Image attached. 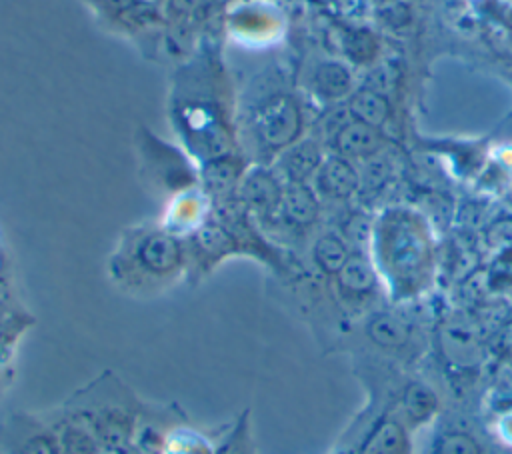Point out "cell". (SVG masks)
<instances>
[{"label": "cell", "mask_w": 512, "mask_h": 454, "mask_svg": "<svg viewBox=\"0 0 512 454\" xmlns=\"http://www.w3.org/2000/svg\"><path fill=\"white\" fill-rule=\"evenodd\" d=\"M168 114L180 140L202 162L236 152V92L214 44L204 42L174 72Z\"/></svg>", "instance_id": "obj_1"}, {"label": "cell", "mask_w": 512, "mask_h": 454, "mask_svg": "<svg viewBox=\"0 0 512 454\" xmlns=\"http://www.w3.org/2000/svg\"><path fill=\"white\" fill-rule=\"evenodd\" d=\"M236 128L260 154H280L300 138L302 110L278 76L262 70L236 96Z\"/></svg>", "instance_id": "obj_2"}, {"label": "cell", "mask_w": 512, "mask_h": 454, "mask_svg": "<svg viewBox=\"0 0 512 454\" xmlns=\"http://www.w3.org/2000/svg\"><path fill=\"white\" fill-rule=\"evenodd\" d=\"M130 264L154 278L174 276L184 264V244L168 230H146L134 236L128 250Z\"/></svg>", "instance_id": "obj_3"}, {"label": "cell", "mask_w": 512, "mask_h": 454, "mask_svg": "<svg viewBox=\"0 0 512 454\" xmlns=\"http://www.w3.org/2000/svg\"><path fill=\"white\" fill-rule=\"evenodd\" d=\"M282 188H284V182L276 174V170H270L264 166H252V168H246L238 184V198L242 200L248 212L262 218H270L278 214Z\"/></svg>", "instance_id": "obj_4"}, {"label": "cell", "mask_w": 512, "mask_h": 454, "mask_svg": "<svg viewBox=\"0 0 512 454\" xmlns=\"http://www.w3.org/2000/svg\"><path fill=\"white\" fill-rule=\"evenodd\" d=\"M384 144L378 128L348 116L334 132L332 146L342 158H372Z\"/></svg>", "instance_id": "obj_5"}, {"label": "cell", "mask_w": 512, "mask_h": 454, "mask_svg": "<svg viewBox=\"0 0 512 454\" xmlns=\"http://www.w3.org/2000/svg\"><path fill=\"white\" fill-rule=\"evenodd\" d=\"M320 144L312 138L296 140L288 148H284L276 158V174L284 182H306L322 164Z\"/></svg>", "instance_id": "obj_6"}, {"label": "cell", "mask_w": 512, "mask_h": 454, "mask_svg": "<svg viewBox=\"0 0 512 454\" xmlns=\"http://www.w3.org/2000/svg\"><path fill=\"white\" fill-rule=\"evenodd\" d=\"M316 190L330 200H346L360 186V174L348 158L338 154L322 160L320 168L314 174Z\"/></svg>", "instance_id": "obj_7"}, {"label": "cell", "mask_w": 512, "mask_h": 454, "mask_svg": "<svg viewBox=\"0 0 512 454\" xmlns=\"http://www.w3.org/2000/svg\"><path fill=\"white\" fill-rule=\"evenodd\" d=\"M320 212L318 196L306 182H284L278 214L294 228H306L316 222Z\"/></svg>", "instance_id": "obj_8"}, {"label": "cell", "mask_w": 512, "mask_h": 454, "mask_svg": "<svg viewBox=\"0 0 512 454\" xmlns=\"http://www.w3.org/2000/svg\"><path fill=\"white\" fill-rule=\"evenodd\" d=\"M244 172H246V168H244L242 158L236 152H232V154H224V156L204 162L200 178H202L204 188L210 194L226 196L234 188H238Z\"/></svg>", "instance_id": "obj_9"}, {"label": "cell", "mask_w": 512, "mask_h": 454, "mask_svg": "<svg viewBox=\"0 0 512 454\" xmlns=\"http://www.w3.org/2000/svg\"><path fill=\"white\" fill-rule=\"evenodd\" d=\"M310 86L318 98L332 102L350 94L352 76L344 64L326 60L314 66L310 76Z\"/></svg>", "instance_id": "obj_10"}, {"label": "cell", "mask_w": 512, "mask_h": 454, "mask_svg": "<svg viewBox=\"0 0 512 454\" xmlns=\"http://www.w3.org/2000/svg\"><path fill=\"white\" fill-rule=\"evenodd\" d=\"M348 112L352 118L378 128L390 116V102L384 94H380L368 86H362L350 94Z\"/></svg>", "instance_id": "obj_11"}, {"label": "cell", "mask_w": 512, "mask_h": 454, "mask_svg": "<svg viewBox=\"0 0 512 454\" xmlns=\"http://www.w3.org/2000/svg\"><path fill=\"white\" fill-rule=\"evenodd\" d=\"M336 276H338V284H340L342 292H346L350 296H364L376 284L374 270L362 254H350L346 264L340 268V272Z\"/></svg>", "instance_id": "obj_12"}, {"label": "cell", "mask_w": 512, "mask_h": 454, "mask_svg": "<svg viewBox=\"0 0 512 454\" xmlns=\"http://www.w3.org/2000/svg\"><path fill=\"white\" fill-rule=\"evenodd\" d=\"M350 252L346 242L336 234H322L312 248V258L316 266L326 274H338L340 268L346 264Z\"/></svg>", "instance_id": "obj_13"}, {"label": "cell", "mask_w": 512, "mask_h": 454, "mask_svg": "<svg viewBox=\"0 0 512 454\" xmlns=\"http://www.w3.org/2000/svg\"><path fill=\"white\" fill-rule=\"evenodd\" d=\"M370 338L382 348H398L406 342L408 330L390 314H378L368 324Z\"/></svg>", "instance_id": "obj_14"}, {"label": "cell", "mask_w": 512, "mask_h": 454, "mask_svg": "<svg viewBox=\"0 0 512 454\" xmlns=\"http://www.w3.org/2000/svg\"><path fill=\"white\" fill-rule=\"evenodd\" d=\"M404 446V434L394 422L380 424L364 446L362 454H400Z\"/></svg>", "instance_id": "obj_15"}, {"label": "cell", "mask_w": 512, "mask_h": 454, "mask_svg": "<svg viewBox=\"0 0 512 454\" xmlns=\"http://www.w3.org/2000/svg\"><path fill=\"white\" fill-rule=\"evenodd\" d=\"M342 48L346 56L356 64H366L376 54V40L370 32L364 30H350L342 38Z\"/></svg>", "instance_id": "obj_16"}, {"label": "cell", "mask_w": 512, "mask_h": 454, "mask_svg": "<svg viewBox=\"0 0 512 454\" xmlns=\"http://www.w3.org/2000/svg\"><path fill=\"white\" fill-rule=\"evenodd\" d=\"M432 454H480V448L466 432H446L436 440Z\"/></svg>", "instance_id": "obj_17"}, {"label": "cell", "mask_w": 512, "mask_h": 454, "mask_svg": "<svg viewBox=\"0 0 512 454\" xmlns=\"http://www.w3.org/2000/svg\"><path fill=\"white\" fill-rule=\"evenodd\" d=\"M404 404H406V410L412 418L420 420L424 418L426 414H430V410H434V396L428 388L420 386V384H414L408 392H406V398H404Z\"/></svg>", "instance_id": "obj_18"}, {"label": "cell", "mask_w": 512, "mask_h": 454, "mask_svg": "<svg viewBox=\"0 0 512 454\" xmlns=\"http://www.w3.org/2000/svg\"><path fill=\"white\" fill-rule=\"evenodd\" d=\"M486 242L492 248L512 246V218H498L486 230Z\"/></svg>", "instance_id": "obj_19"}, {"label": "cell", "mask_w": 512, "mask_h": 454, "mask_svg": "<svg viewBox=\"0 0 512 454\" xmlns=\"http://www.w3.org/2000/svg\"><path fill=\"white\" fill-rule=\"evenodd\" d=\"M64 444L70 454H96V444L82 428H70L64 434Z\"/></svg>", "instance_id": "obj_20"}, {"label": "cell", "mask_w": 512, "mask_h": 454, "mask_svg": "<svg viewBox=\"0 0 512 454\" xmlns=\"http://www.w3.org/2000/svg\"><path fill=\"white\" fill-rule=\"evenodd\" d=\"M344 234L354 244H364L370 236V220L364 214H352L344 224Z\"/></svg>", "instance_id": "obj_21"}, {"label": "cell", "mask_w": 512, "mask_h": 454, "mask_svg": "<svg viewBox=\"0 0 512 454\" xmlns=\"http://www.w3.org/2000/svg\"><path fill=\"white\" fill-rule=\"evenodd\" d=\"M364 86H368V88H372V90H376V92L386 96L396 86V74L392 72L390 66H380V68L372 70L370 80H366Z\"/></svg>", "instance_id": "obj_22"}, {"label": "cell", "mask_w": 512, "mask_h": 454, "mask_svg": "<svg viewBox=\"0 0 512 454\" xmlns=\"http://www.w3.org/2000/svg\"><path fill=\"white\" fill-rule=\"evenodd\" d=\"M386 174H388V166H386L384 162L372 160V162L366 166V180L370 182V186H380V184H384Z\"/></svg>", "instance_id": "obj_23"}, {"label": "cell", "mask_w": 512, "mask_h": 454, "mask_svg": "<svg viewBox=\"0 0 512 454\" xmlns=\"http://www.w3.org/2000/svg\"><path fill=\"white\" fill-rule=\"evenodd\" d=\"M22 454H54V446L50 444V440L36 436L26 442Z\"/></svg>", "instance_id": "obj_24"}, {"label": "cell", "mask_w": 512, "mask_h": 454, "mask_svg": "<svg viewBox=\"0 0 512 454\" xmlns=\"http://www.w3.org/2000/svg\"><path fill=\"white\" fill-rule=\"evenodd\" d=\"M510 198H512V192H510Z\"/></svg>", "instance_id": "obj_25"}]
</instances>
